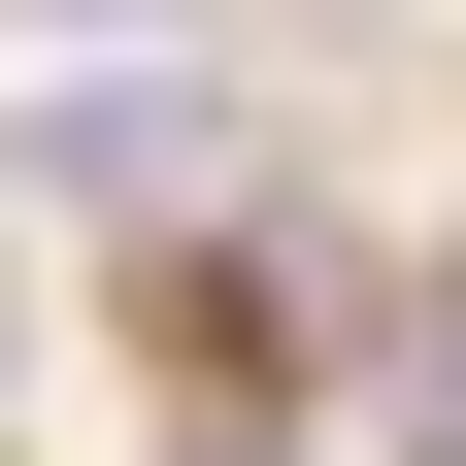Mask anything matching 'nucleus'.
Instances as JSON below:
<instances>
[{"label": "nucleus", "instance_id": "2", "mask_svg": "<svg viewBox=\"0 0 466 466\" xmlns=\"http://www.w3.org/2000/svg\"><path fill=\"white\" fill-rule=\"evenodd\" d=\"M34 34H167V0H34Z\"/></svg>", "mask_w": 466, "mask_h": 466}, {"label": "nucleus", "instance_id": "1", "mask_svg": "<svg viewBox=\"0 0 466 466\" xmlns=\"http://www.w3.org/2000/svg\"><path fill=\"white\" fill-rule=\"evenodd\" d=\"M0 200H67V233H200V200H233V67H200V34H67V67L0 100Z\"/></svg>", "mask_w": 466, "mask_h": 466}, {"label": "nucleus", "instance_id": "3", "mask_svg": "<svg viewBox=\"0 0 466 466\" xmlns=\"http://www.w3.org/2000/svg\"><path fill=\"white\" fill-rule=\"evenodd\" d=\"M333 34H367V0H333Z\"/></svg>", "mask_w": 466, "mask_h": 466}]
</instances>
